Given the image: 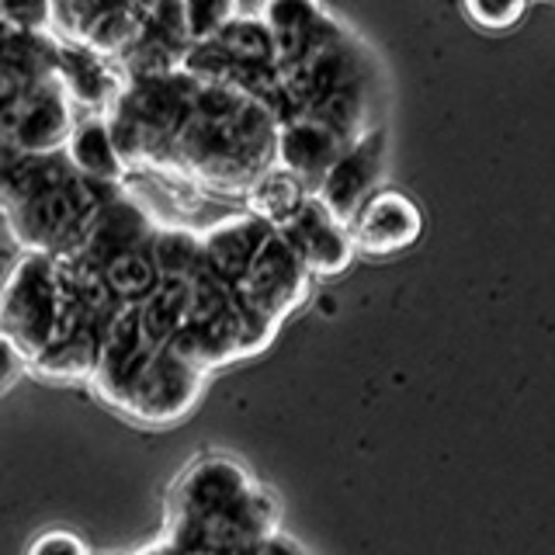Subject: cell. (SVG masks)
Segmentation results:
<instances>
[{"instance_id": "1", "label": "cell", "mask_w": 555, "mask_h": 555, "mask_svg": "<svg viewBox=\"0 0 555 555\" xmlns=\"http://www.w3.org/2000/svg\"><path fill=\"white\" fill-rule=\"evenodd\" d=\"M202 386L205 372L184 361L173 347H153L104 403L143 427H167L195 410Z\"/></svg>"}, {"instance_id": "2", "label": "cell", "mask_w": 555, "mask_h": 555, "mask_svg": "<svg viewBox=\"0 0 555 555\" xmlns=\"http://www.w3.org/2000/svg\"><path fill=\"white\" fill-rule=\"evenodd\" d=\"M63 326L60 264L31 254L17 264L0 288V337L11 340L25 361H31Z\"/></svg>"}, {"instance_id": "3", "label": "cell", "mask_w": 555, "mask_h": 555, "mask_svg": "<svg viewBox=\"0 0 555 555\" xmlns=\"http://www.w3.org/2000/svg\"><path fill=\"white\" fill-rule=\"evenodd\" d=\"M91 208V191L77 173H69L60 184H49L14 205V230L35 254L52 257L83 240Z\"/></svg>"}, {"instance_id": "4", "label": "cell", "mask_w": 555, "mask_h": 555, "mask_svg": "<svg viewBox=\"0 0 555 555\" xmlns=\"http://www.w3.org/2000/svg\"><path fill=\"white\" fill-rule=\"evenodd\" d=\"M306 282H309L306 268L285 247V240L271 230V236L254 254L250 268L233 285V295L247 317L278 330V323L306 299Z\"/></svg>"}, {"instance_id": "5", "label": "cell", "mask_w": 555, "mask_h": 555, "mask_svg": "<svg viewBox=\"0 0 555 555\" xmlns=\"http://www.w3.org/2000/svg\"><path fill=\"white\" fill-rule=\"evenodd\" d=\"M274 531H278V503L260 486H250L247 493L236 496L230 507L216 511L212 517L188 528H173L170 542L181 552L233 555L257 545L260 538H268Z\"/></svg>"}, {"instance_id": "6", "label": "cell", "mask_w": 555, "mask_h": 555, "mask_svg": "<svg viewBox=\"0 0 555 555\" xmlns=\"http://www.w3.org/2000/svg\"><path fill=\"white\" fill-rule=\"evenodd\" d=\"M347 236H351L354 254L396 257L424 236V212L406 191H372L358 212L347 219Z\"/></svg>"}, {"instance_id": "7", "label": "cell", "mask_w": 555, "mask_h": 555, "mask_svg": "<svg viewBox=\"0 0 555 555\" xmlns=\"http://www.w3.org/2000/svg\"><path fill=\"white\" fill-rule=\"evenodd\" d=\"M250 486H254V479L243 473V465H236L233 459L208 455V459L191 462L167 496L170 531L198 525V520L212 517L216 511L230 507V503L247 493Z\"/></svg>"}, {"instance_id": "8", "label": "cell", "mask_w": 555, "mask_h": 555, "mask_svg": "<svg viewBox=\"0 0 555 555\" xmlns=\"http://www.w3.org/2000/svg\"><path fill=\"white\" fill-rule=\"evenodd\" d=\"M274 233L285 240V247L306 268V274L337 278L351 268V260H354V247H351V236H347V225L330 216L326 208L309 195L282 225H278Z\"/></svg>"}, {"instance_id": "9", "label": "cell", "mask_w": 555, "mask_h": 555, "mask_svg": "<svg viewBox=\"0 0 555 555\" xmlns=\"http://www.w3.org/2000/svg\"><path fill=\"white\" fill-rule=\"evenodd\" d=\"M382 167H386V139H382V132L361 135L358 143L344 146L337 153V160L323 170L312 198H317L330 216L347 225V219H351L361 208V202L375 191Z\"/></svg>"}, {"instance_id": "10", "label": "cell", "mask_w": 555, "mask_h": 555, "mask_svg": "<svg viewBox=\"0 0 555 555\" xmlns=\"http://www.w3.org/2000/svg\"><path fill=\"white\" fill-rule=\"evenodd\" d=\"M153 347L143 337V326H139V309L135 306H118L108 323L101 326V344H98V369L91 386L101 399H108L121 382H126L135 364L143 361Z\"/></svg>"}, {"instance_id": "11", "label": "cell", "mask_w": 555, "mask_h": 555, "mask_svg": "<svg viewBox=\"0 0 555 555\" xmlns=\"http://www.w3.org/2000/svg\"><path fill=\"white\" fill-rule=\"evenodd\" d=\"M101 326L63 317L60 334L28 361V372L46 382H91L98 369Z\"/></svg>"}, {"instance_id": "12", "label": "cell", "mask_w": 555, "mask_h": 555, "mask_svg": "<svg viewBox=\"0 0 555 555\" xmlns=\"http://www.w3.org/2000/svg\"><path fill=\"white\" fill-rule=\"evenodd\" d=\"M268 236H271V225H264L254 216H233L225 222H216L205 236H198L202 264L216 282L233 288L240 282V274L250 268L254 254L260 250V243Z\"/></svg>"}, {"instance_id": "13", "label": "cell", "mask_w": 555, "mask_h": 555, "mask_svg": "<svg viewBox=\"0 0 555 555\" xmlns=\"http://www.w3.org/2000/svg\"><path fill=\"white\" fill-rule=\"evenodd\" d=\"M264 28L271 35L274 60L295 66L320 46L317 39L323 28V14L317 0H268Z\"/></svg>"}, {"instance_id": "14", "label": "cell", "mask_w": 555, "mask_h": 555, "mask_svg": "<svg viewBox=\"0 0 555 555\" xmlns=\"http://www.w3.org/2000/svg\"><path fill=\"white\" fill-rule=\"evenodd\" d=\"M344 150V135L320 118H295L282 129V164L288 173H295L302 184L320 181L323 170L337 160V153Z\"/></svg>"}, {"instance_id": "15", "label": "cell", "mask_w": 555, "mask_h": 555, "mask_svg": "<svg viewBox=\"0 0 555 555\" xmlns=\"http://www.w3.org/2000/svg\"><path fill=\"white\" fill-rule=\"evenodd\" d=\"M191 306V282H178V278H160L156 288L139 302V326L150 347H167L181 334Z\"/></svg>"}, {"instance_id": "16", "label": "cell", "mask_w": 555, "mask_h": 555, "mask_svg": "<svg viewBox=\"0 0 555 555\" xmlns=\"http://www.w3.org/2000/svg\"><path fill=\"white\" fill-rule=\"evenodd\" d=\"M98 274L118 306H139L156 288V282H160L150 247H129V250L112 254L98 268Z\"/></svg>"}, {"instance_id": "17", "label": "cell", "mask_w": 555, "mask_h": 555, "mask_svg": "<svg viewBox=\"0 0 555 555\" xmlns=\"http://www.w3.org/2000/svg\"><path fill=\"white\" fill-rule=\"evenodd\" d=\"M66 129V112L63 101L52 91H35L31 98H25L22 112L14 118V143L22 150H49L56 146V139Z\"/></svg>"}, {"instance_id": "18", "label": "cell", "mask_w": 555, "mask_h": 555, "mask_svg": "<svg viewBox=\"0 0 555 555\" xmlns=\"http://www.w3.org/2000/svg\"><path fill=\"white\" fill-rule=\"evenodd\" d=\"M302 202H306V184L282 167V170L264 173V178L254 184L250 216L271 225V230H278V225H282Z\"/></svg>"}, {"instance_id": "19", "label": "cell", "mask_w": 555, "mask_h": 555, "mask_svg": "<svg viewBox=\"0 0 555 555\" xmlns=\"http://www.w3.org/2000/svg\"><path fill=\"white\" fill-rule=\"evenodd\" d=\"M212 46L222 56H230L233 63H243V66H268L274 60L271 35L264 22H257V17H230V22L216 31Z\"/></svg>"}, {"instance_id": "20", "label": "cell", "mask_w": 555, "mask_h": 555, "mask_svg": "<svg viewBox=\"0 0 555 555\" xmlns=\"http://www.w3.org/2000/svg\"><path fill=\"white\" fill-rule=\"evenodd\" d=\"M69 167L77 170V178L112 181L118 173V156L108 129L91 121V126H80L69 135Z\"/></svg>"}, {"instance_id": "21", "label": "cell", "mask_w": 555, "mask_h": 555, "mask_svg": "<svg viewBox=\"0 0 555 555\" xmlns=\"http://www.w3.org/2000/svg\"><path fill=\"white\" fill-rule=\"evenodd\" d=\"M150 257L160 278H178V282H191L195 274L205 271L202 264V243L191 233H160L150 243Z\"/></svg>"}, {"instance_id": "22", "label": "cell", "mask_w": 555, "mask_h": 555, "mask_svg": "<svg viewBox=\"0 0 555 555\" xmlns=\"http://www.w3.org/2000/svg\"><path fill=\"white\" fill-rule=\"evenodd\" d=\"M233 17V0H181V28L198 42H212Z\"/></svg>"}, {"instance_id": "23", "label": "cell", "mask_w": 555, "mask_h": 555, "mask_svg": "<svg viewBox=\"0 0 555 555\" xmlns=\"http://www.w3.org/2000/svg\"><path fill=\"white\" fill-rule=\"evenodd\" d=\"M28 555H94V552L69 531H46L28 545Z\"/></svg>"}, {"instance_id": "24", "label": "cell", "mask_w": 555, "mask_h": 555, "mask_svg": "<svg viewBox=\"0 0 555 555\" xmlns=\"http://www.w3.org/2000/svg\"><path fill=\"white\" fill-rule=\"evenodd\" d=\"M468 11H473L482 25L503 28V25H511L517 17L520 0H468Z\"/></svg>"}, {"instance_id": "25", "label": "cell", "mask_w": 555, "mask_h": 555, "mask_svg": "<svg viewBox=\"0 0 555 555\" xmlns=\"http://www.w3.org/2000/svg\"><path fill=\"white\" fill-rule=\"evenodd\" d=\"M28 372V361L22 358V351L0 337V396H8L14 389V382L22 378Z\"/></svg>"}, {"instance_id": "26", "label": "cell", "mask_w": 555, "mask_h": 555, "mask_svg": "<svg viewBox=\"0 0 555 555\" xmlns=\"http://www.w3.org/2000/svg\"><path fill=\"white\" fill-rule=\"evenodd\" d=\"M150 555H160V552H150Z\"/></svg>"}]
</instances>
